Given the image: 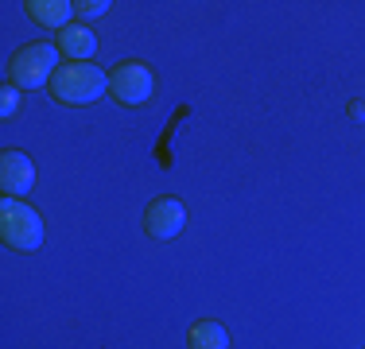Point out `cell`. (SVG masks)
I'll return each mask as SVG.
<instances>
[{"mask_svg":"<svg viewBox=\"0 0 365 349\" xmlns=\"http://www.w3.org/2000/svg\"><path fill=\"white\" fill-rule=\"evenodd\" d=\"M182 225H187V209H182L179 198H155L144 209V233L152 241H175Z\"/></svg>","mask_w":365,"mask_h":349,"instance_id":"obj_6","label":"cell"},{"mask_svg":"<svg viewBox=\"0 0 365 349\" xmlns=\"http://www.w3.org/2000/svg\"><path fill=\"white\" fill-rule=\"evenodd\" d=\"M109 0H78V4H74V12H78V20H101V16H106L109 12Z\"/></svg>","mask_w":365,"mask_h":349,"instance_id":"obj_10","label":"cell"},{"mask_svg":"<svg viewBox=\"0 0 365 349\" xmlns=\"http://www.w3.org/2000/svg\"><path fill=\"white\" fill-rule=\"evenodd\" d=\"M16 109H20V90L8 82L4 90H0V113H4V117H16Z\"/></svg>","mask_w":365,"mask_h":349,"instance_id":"obj_11","label":"cell"},{"mask_svg":"<svg viewBox=\"0 0 365 349\" xmlns=\"http://www.w3.org/2000/svg\"><path fill=\"white\" fill-rule=\"evenodd\" d=\"M0 237L16 252H36L43 244V217L20 198L0 202Z\"/></svg>","mask_w":365,"mask_h":349,"instance_id":"obj_3","label":"cell"},{"mask_svg":"<svg viewBox=\"0 0 365 349\" xmlns=\"http://www.w3.org/2000/svg\"><path fill=\"white\" fill-rule=\"evenodd\" d=\"M109 90V74L93 63H63L51 78V93L63 105H93Z\"/></svg>","mask_w":365,"mask_h":349,"instance_id":"obj_1","label":"cell"},{"mask_svg":"<svg viewBox=\"0 0 365 349\" xmlns=\"http://www.w3.org/2000/svg\"><path fill=\"white\" fill-rule=\"evenodd\" d=\"M350 117H354V120H365V98H354V105H350Z\"/></svg>","mask_w":365,"mask_h":349,"instance_id":"obj_12","label":"cell"},{"mask_svg":"<svg viewBox=\"0 0 365 349\" xmlns=\"http://www.w3.org/2000/svg\"><path fill=\"white\" fill-rule=\"evenodd\" d=\"M58 47L55 43H31V47H20L12 55V63H8V82L16 85V90H43V85H51V78H55V70L63 66L58 63Z\"/></svg>","mask_w":365,"mask_h":349,"instance_id":"obj_2","label":"cell"},{"mask_svg":"<svg viewBox=\"0 0 365 349\" xmlns=\"http://www.w3.org/2000/svg\"><path fill=\"white\" fill-rule=\"evenodd\" d=\"M187 345L190 349H230V330H225L222 322H214V318H202V322L190 326Z\"/></svg>","mask_w":365,"mask_h":349,"instance_id":"obj_9","label":"cell"},{"mask_svg":"<svg viewBox=\"0 0 365 349\" xmlns=\"http://www.w3.org/2000/svg\"><path fill=\"white\" fill-rule=\"evenodd\" d=\"M109 93L117 98L120 105H144L152 101L155 93V74L148 63H136V58H128V63H117L109 70Z\"/></svg>","mask_w":365,"mask_h":349,"instance_id":"obj_4","label":"cell"},{"mask_svg":"<svg viewBox=\"0 0 365 349\" xmlns=\"http://www.w3.org/2000/svg\"><path fill=\"white\" fill-rule=\"evenodd\" d=\"M55 47H58V55L71 58V63H90L93 51H98V35L86 28V24H71L66 31H58Z\"/></svg>","mask_w":365,"mask_h":349,"instance_id":"obj_7","label":"cell"},{"mask_svg":"<svg viewBox=\"0 0 365 349\" xmlns=\"http://www.w3.org/2000/svg\"><path fill=\"white\" fill-rule=\"evenodd\" d=\"M0 190H4V198L28 202V194L36 190V163H31L28 152L8 147V152L0 155Z\"/></svg>","mask_w":365,"mask_h":349,"instance_id":"obj_5","label":"cell"},{"mask_svg":"<svg viewBox=\"0 0 365 349\" xmlns=\"http://www.w3.org/2000/svg\"><path fill=\"white\" fill-rule=\"evenodd\" d=\"M24 8H28V16L39 28H51V31H66L78 16L71 0H28Z\"/></svg>","mask_w":365,"mask_h":349,"instance_id":"obj_8","label":"cell"}]
</instances>
